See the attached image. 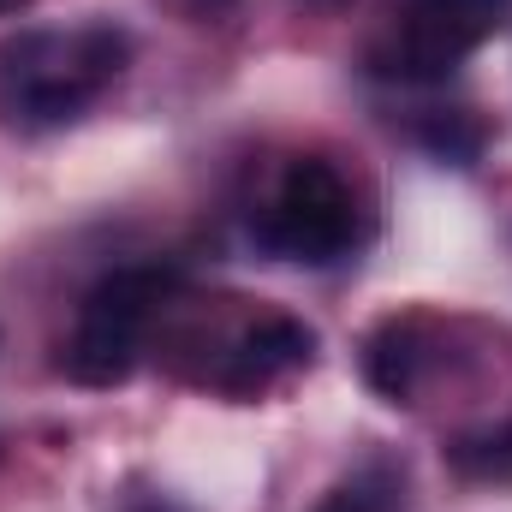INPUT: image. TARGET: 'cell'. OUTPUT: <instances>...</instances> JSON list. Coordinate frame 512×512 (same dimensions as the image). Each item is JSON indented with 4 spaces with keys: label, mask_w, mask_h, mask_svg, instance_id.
<instances>
[{
    "label": "cell",
    "mask_w": 512,
    "mask_h": 512,
    "mask_svg": "<svg viewBox=\"0 0 512 512\" xmlns=\"http://www.w3.org/2000/svg\"><path fill=\"white\" fill-rule=\"evenodd\" d=\"M417 137H423V149L429 155H441V161H453V167H471L477 155H483V126L459 108V114H429L423 126H417Z\"/></svg>",
    "instance_id": "obj_9"
},
{
    "label": "cell",
    "mask_w": 512,
    "mask_h": 512,
    "mask_svg": "<svg viewBox=\"0 0 512 512\" xmlns=\"http://www.w3.org/2000/svg\"><path fill=\"white\" fill-rule=\"evenodd\" d=\"M447 465L459 477H483V483H507L512 477V417L501 429H483V435H459L447 447Z\"/></svg>",
    "instance_id": "obj_8"
},
{
    "label": "cell",
    "mask_w": 512,
    "mask_h": 512,
    "mask_svg": "<svg viewBox=\"0 0 512 512\" xmlns=\"http://www.w3.org/2000/svg\"><path fill=\"white\" fill-rule=\"evenodd\" d=\"M256 245L292 262H334L358 245V203L352 185L322 161V155H298L286 161L274 197L256 209L251 221Z\"/></svg>",
    "instance_id": "obj_4"
},
{
    "label": "cell",
    "mask_w": 512,
    "mask_h": 512,
    "mask_svg": "<svg viewBox=\"0 0 512 512\" xmlns=\"http://www.w3.org/2000/svg\"><path fill=\"white\" fill-rule=\"evenodd\" d=\"M173 274L167 268H114L108 280H96L78 304V328L66 340L60 370L84 387H114L137 370L143 334L155 322V310L167 304Z\"/></svg>",
    "instance_id": "obj_3"
},
{
    "label": "cell",
    "mask_w": 512,
    "mask_h": 512,
    "mask_svg": "<svg viewBox=\"0 0 512 512\" xmlns=\"http://www.w3.org/2000/svg\"><path fill=\"white\" fill-rule=\"evenodd\" d=\"M512 18V0H393L387 30L370 42V72L393 84H441Z\"/></svg>",
    "instance_id": "obj_2"
},
{
    "label": "cell",
    "mask_w": 512,
    "mask_h": 512,
    "mask_svg": "<svg viewBox=\"0 0 512 512\" xmlns=\"http://www.w3.org/2000/svg\"><path fill=\"white\" fill-rule=\"evenodd\" d=\"M310 358H316V334L298 316H256L251 328L233 340V352L221 358L215 382L227 387L233 399H256V393H268L280 376L310 370Z\"/></svg>",
    "instance_id": "obj_5"
},
{
    "label": "cell",
    "mask_w": 512,
    "mask_h": 512,
    "mask_svg": "<svg viewBox=\"0 0 512 512\" xmlns=\"http://www.w3.org/2000/svg\"><path fill=\"white\" fill-rule=\"evenodd\" d=\"M131 66V36L120 24L30 30L0 54V108L24 131L78 120Z\"/></svg>",
    "instance_id": "obj_1"
},
{
    "label": "cell",
    "mask_w": 512,
    "mask_h": 512,
    "mask_svg": "<svg viewBox=\"0 0 512 512\" xmlns=\"http://www.w3.org/2000/svg\"><path fill=\"white\" fill-rule=\"evenodd\" d=\"M120 512H191V507H179V501H167V495H137V501H126Z\"/></svg>",
    "instance_id": "obj_10"
},
{
    "label": "cell",
    "mask_w": 512,
    "mask_h": 512,
    "mask_svg": "<svg viewBox=\"0 0 512 512\" xmlns=\"http://www.w3.org/2000/svg\"><path fill=\"white\" fill-rule=\"evenodd\" d=\"M316 512H405V477L393 465H364L346 483H334Z\"/></svg>",
    "instance_id": "obj_7"
},
{
    "label": "cell",
    "mask_w": 512,
    "mask_h": 512,
    "mask_svg": "<svg viewBox=\"0 0 512 512\" xmlns=\"http://www.w3.org/2000/svg\"><path fill=\"white\" fill-rule=\"evenodd\" d=\"M30 0H0V18H12V12H24Z\"/></svg>",
    "instance_id": "obj_11"
},
{
    "label": "cell",
    "mask_w": 512,
    "mask_h": 512,
    "mask_svg": "<svg viewBox=\"0 0 512 512\" xmlns=\"http://www.w3.org/2000/svg\"><path fill=\"white\" fill-rule=\"evenodd\" d=\"M429 370V346H423V322L417 316H393L370 334V352H364V376L376 393H387L393 405H405L417 382Z\"/></svg>",
    "instance_id": "obj_6"
}]
</instances>
